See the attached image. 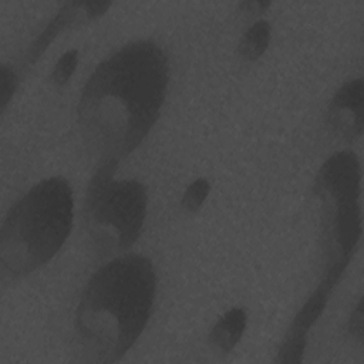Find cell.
<instances>
[{
  "label": "cell",
  "instance_id": "cell-1",
  "mask_svg": "<svg viewBox=\"0 0 364 364\" xmlns=\"http://www.w3.org/2000/svg\"><path fill=\"white\" fill-rule=\"evenodd\" d=\"M169 64L152 40H134L101 61L77 105L82 144L100 165L125 159L146 138L165 102Z\"/></svg>",
  "mask_w": 364,
  "mask_h": 364
},
{
  "label": "cell",
  "instance_id": "cell-2",
  "mask_svg": "<svg viewBox=\"0 0 364 364\" xmlns=\"http://www.w3.org/2000/svg\"><path fill=\"white\" fill-rule=\"evenodd\" d=\"M156 296L152 262L124 253L87 282L74 314L75 341L88 363L119 361L141 337Z\"/></svg>",
  "mask_w": 364,
  "mask_h": 364
},
{
  "label": "cell",
  "instance_id": "cell-3",
  "mask_svg": "<svg viewBox=\"0 0 364 364\" xmlns=\"http://www.w3.org/2000/svg\"><path fill=\"white\" fill-rule=\"evenodd\" d=\"M74 220V195L63 176L31 186L10 208L0 232V270L16 280L47 264L65 243Z\"/></svg>",
  "mask_w": 364,
  "mask_h": 364
},
{
  "label": "cell",
  "instance_id": "cell-4",
  "mask_svg": "<svg viewBox=\"0 0 364 364\" xmlns=\"http://www.w3.org/2000/svg\"><path fill=\"white\" fill-rule=\"evenodd\" d=\"M313 193L321 203L324 272H346L361 239V166L353 151H338L320 166Z\"/></svg>",
  "mask_w": 364,
  "mask_h": 364
},
{
  "label": "cell",
  "instance_id": "cell-5",
  "mask_svg": "<svg viewBox=\"0 0 364 364\" xmlns=\"http://www.w3.org/2000/svg\"><path fill=\"white\" fill-rule=\"evenodd\" d=\"M117 165L115 162L100 165L90 181L84 202L88 237L102 256L122 253L132 247L146 219L145 186L135 179L115 181Z\"/></svg>",
  "mask_w": 364,
  "mask_h": 364
},
{
  "label": "cell",
  "instance_id": "cell-6",
  "mask_svg": "<svg viewBox=\"0 0 364 364\" xmlns=\"http://www.w3.org/2000/svg\"><path fill=\"white\" fill-rule=\"evenodd\" d=\"M337 283L338 280L330 276H324L320 284L307 297L287 327V331L277 350L276 363L297 364L303 361L307 346V334L324 311L330 294Z\"/></svg>",
  "mask_w": 364,
  "mask_h": 364
},
{
  "label": "cell",
  "instance_id": "cell-7",
  "mask_svg": "<svg viewBox=\"0 0 364 364\" xmlns=\"http://www.w3.org/2000/svg\"><path fill=\"white\" fill-rule=\"evenodd\" d=\"M363 78H353L344 82L331 97L326 121L331 132L348 142H354L363 135Z\"/></svg>",
  "mask_w": 364,
  "mask_h": 364
},
{
  "label": "cell",
  "instance_id": "cell-8",
  "mask_svg": "<svg viewBox=\"0 0 364 364\" xmlns=\"http://www.w3.org/2000/svg\"><path fill=\"white\" fill-rule=\"evenodd\" d=\"M247 326V313L243 307H233L218 318L209 333V344L213 350L228 354L242 340Z\"/></svg>",
  "mask_w": 364,
  "mask_h": 364
},
{
  "label": "cell",
  "instance_id": "cell-9",
  "mask_svg": "<svg viewBox=\"0 0 364 364\" xmlns=\"http://www.w3.org/2000/svg\"><path fill=\"white\" fill-rule=\"evenodd\" d=\"M78 17L85 20L84 14V1H70L65 3L60 11L54 16V18L46 26V28L38 34L33 46L27 51V64L36 63V60L43 54V51L48 47V44L54 40L58 33L67 28L71 23H74Z\"/></svg>",
  "mask_w": 364,
  "mask_h": 364
},
{
  "label": "cell",
  "instance_id": "cell-10",
  "mask_svg": "<svg viewBox=\"0 0 364 364\" xmlns=\"http://www.w3.org/2000/svg\"><path fill=\"white\" fill-rule=\"evenodd\" d=\"M272 40V26L267 20L255 21L242 36L237 51L247 61L259 60L267 50Z\"/></svg>",
  "mask_w": 364,
  "mask_h": 364
},
{
  "label": "cell",
  "instance_id": "cell-11",
  "mask_svg": "<svg viewBox=\"0 0 364 364\" xmlns=\"http://www.w3.org/2000/svg\"><path fill=\"white\" fill-rule=\"evenodd\" d=\"M209 192H210L209 179L205 176L196 178L186 186L181 198V208L188 213H196L203 206Z\"/></svg>",
  "mask_w": 364,
  "mask_h": 364
},
{
  "label": "cell",
  "instance_id": "cell-12",
  "mask_svg": "<svg viewBox=\"0 0 364 364\" xmlns=\"http://www.w3.org/2000/svg\"><path fill=\"white\" fill-rule=\"evenodd\" d=\"M80 54L77 48H70L61 54L58 61L54 64L51 70L50 80L55 87H64L73 77L77 65H78Z\"/></svg>",
  "mask_w": 364,
  "mask_h": 364
},
{
  "label": "cell",
  "instance_id": "cell-13",
  "mask_svg": "<svg viewBox=\"0 0 364 364\" xmlns=\"http://www.w3.org/2000/svg\"><path fill=\"white\" fill-rule=\"evenodd\" d=\"M17 87H18V77L16 75L14 70L7 67L6 64H3L1 65V90H0L1 91V112L6 111Z\"/></svg>",
  "mask_w": 364,
  "mask_h": 364
},
{
  "label": "cell",
  "instance_id": "cell-14",
  "mask_svg": "<svg viewBox=\"0 0 364 364\" xmlns=\"http://www.w3.org/2000/svg\"><path fill=\"white\" fill-rule=\"evenodd\" d=\"M347 333L350 338L355 343L363 344L364 340V316H363V299H360L353 309L348 323H347Z\"/></svg>",
  "mask_w": 364,
  "mask_h": 364
},
{
  "label": "cell",
  "instance_id": "cell-15",
  "mask_svg": "<svg viewBox=\"0 0 364 364\" xmlns=\"http://www.w3.org/2000/svg\"><path fill=\"white\" fill-rule=\"evenodd\" d=\"M270 6H272L270 1H242V3H239L237 7H239L243 13H247V14H259V13L266 11Z\"/></svg>",
  "mask_w": 364,
  "mask_h": 364
}]
</instances>
